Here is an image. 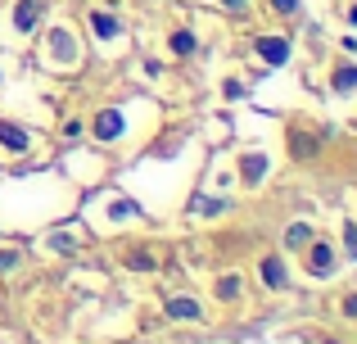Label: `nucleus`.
Instances as JSON below:
<instances>
[{
  "instance_id": "aec40b11",
  "label": "nucleus",
  "mask_w": 357,
  "mask_h": 344,
  "mask_svg": "<svg viewBox=\"0 0 357 344\" xmlns=\"http://www.w3.org/2000/svg\"><path fill=\"white\" fill-rule=\"evenodd\" d=\"M331 344H335V340H331Z\"/></svg>"
},
{
  "instance_id": "423d86ee",
  "label": "nucleus",
  "mask_w": 357,
  "mask_h": 344,
  "mask_svg": "<svg viewBox=\"0 0 357 344\" xmlns=\"http://www.w3.org/2000/svg\"><path fill=\"white\" fill-rule=\"evenodd\" d=\"M91 32H96V36H105V41H114V36L122 32V23H118L114 14H91Z\"/></svg>"
},
{
  "instance_id": "f03ea898",
  "label": "nucleus",
  "mask_w": 357,
  "mask_h": 344,
  "mask_svg": "<svg viewBox=\"0 0 357 344\" xmlns=\"http://www.w3.org/2000/svg\"><path fill=\"white\" fill-rule=\"evenodd\" d=\"M96 136H100V141H118V136H122V114H118V109H105V114L96 118Z\"/></svg>"
},
{
  "instance_id": "39448f33",
  "label": "nucleus",
  "mask_w": 357,
  "mask_h": 344,
  "mask_svg": "<svg viewBox=\"0 0 357 344\" xmlns=\"http://www.w3.org/2000/svg\"><path fill=\"white\" fill-rule=\"evenodd\" d=\"M331 263H335V249L317 240V245H312V272H317V276H331V272H335Z\"/></svg>"
},
{
  "instance_id": "2eb2a0df",
  "label": "nucleus",
  "mask_w": 357,
  "mask_h": 344,
  "mask_svg": "<svg viewBox=\"0 0 357 344\" xmlns=\"http://www.w3.org/2000/svg\"><path fill=\"white\" fill-rule=\"evenodd\" d=\"M344 245H349V254L357 258V227H349V236H344Z\"/></svg>"
},
{
  "instance_id": "a211bd4d",
  "label": "nucleus",
  "mask_w": 357,
  "mask_h": 344,
  "mask_svg": "<svg viewBox=\"0 0 357 344\" xmlns=\"http://www.w3.org/2000/svg\"><path fill=\"white\" fill-rule=\"evenodd\" d=\"M344 313H349V317H357V294H349V299H344Z\"/></svg>"
},
{
  "instance_id": "7ed1b4c3",
  "label": "nucleus",
  "mask_w": 357,
  "mask_h": 344,
  "mask_svg": "<svg viewBox=\"0 0 357 344\" xmlns=\"http://www.w3.org/2000/svg\"><path fill=\"white\" fill-rule=\"evenodd\" d=\"M258 54L267 63H285L289 59V41H280V36H262V41H258Z\"/></svg>"
},
{
  "instance_id": "9b49d317",
  "label": "nucleus",
  "mask_w": 357,
  "mask_h": 344,
  "mask_svg": "<svg viewBox=\"0 0 357 344\" xmlns=\"http://www.w3.org/2000/svg\"><path fill=\"white\" fill-rule=\"evenodd\" d=\"M335 91H357V68H340V73H335Z\"/></svg>"
},
{
  "instance_id": "0eeeda50",
  "label": "nucleus",
  "mask_w": 357,
  "mask_h": 344,
  "mask_svg": "<svg viewBox=\"0 0 357 344\" xmlns=\"http://www.w3.org/2000/svg\"><path fill=\"white\" fill-rule=\"evenodd\" d=\"M0 141H5L9 150H27V145H32V136H27L23 127H14V123H0Z\"/></svg>"
},
{
  "instance_id": "f3484780",
  "label": "nucleus",
  "mask_w": 357,
  "mask_h": 344,
  "mask_svg": "<svg viewBox=\"0 0 357 344\" xmlns=\"http://www.w3.org/2000/svg\"><path fill=\"white\" fill-rule=\"evenodd\" d=\"M14 263H18V254H0V272H9Z\"/></svg>"
},
{
  "instance_id": "6ab92c4d",
  "label": "nucleus",
  "mask_w": 357,
  "mask_h": 344,
  "mask_svg": "<svg viewBox=\"0 0 357 344\" xmlns=\"http://www.w3.org/2000/svg\"><path fill=\"white\" fill-rule=\"evenodd\" d=\"M222 5H227V9H244V5H249V0H222Z\"/></svg>"
},
{
  "instance_id": "4468645a",
  "label": "nucleus",
  "mask_w": 357,
  "mask_h": 344,
  "mask_svg": "<svg viewBox=\"0 0 357 344\" xmlns=\"http://www.w3.org/2000/svg\"><path fill=\"white\" fill-rule=\"evenodd\" d=\"M218 290H222V299H231V294H236V290H240V281H236V276H227V281H222V285H218Z\"/></svg>"
},
{
  "instance_id": "9d476101",
  "label": "nucleus",
  "mask_w": 357,
  "mask_h": 344,
  "mask_svg": "<svg viewBox=\"0 0 357 344\" xmlns=\"http://www.w3.org/2000/svg\"><path fill=\"white\" fill-rule=\"evenodd\" d=\"M172 54H181V59H185V54H195V32H185V27H181V32H172Z\"/></svg>"
},
{
  "instance_id": "20e7f679",
  "label": "nucleus",
  "mask_w": 357,
  "mask_h": 344,
  "mask_svg": "<svg viewBox=\"0 0 357 344\" xmlns=\"http://www.w3.org/2000/svg\"><path fill=\"white\" fill-rule=\"evenodd\" d=\"M50 50H54V59H68V63H73V54H77V41H73L63 27H54V32H50Z\"/></svg>"
},
{
  "instance_id": "1a4fd4ad",
  "label": "nucleus",
  "mask_w": 357,
  "mask_h": 344,
  "mask_svg": "<svg viewBox=\"0 0 357 344\" xmlns=\"http://www.w3.org/2000/svg\"><path fill=\"white\" fill-rule=\"evenodd\" d=\"M262 281H267L271 290H276V285H285V267H280V258H267V263H262Z\"/></svg>"
},
{
  "instance_id": "6e6552de",
  "label": "nucleus",
  "mask_w": 357,
  "mask_h": 344,
  "mask_svg": "<svg viewBox=\"0 0 357 344\" xmlns=\"http://www.w3.org/2000/svg\"><path fill=\"white\" fill-rule=\"evenodd\" d=\"M167 317H185V322H195V317H204V308L195 299H167Z\"/></svg>"
},
{
  "instance_id": "ddd939ff",
  "label": "nucleus",
  "mask_w": 357,
  "mask_h": 344,
  "mask_svg": "<svg viewBox=\"0 0 357 344\" xmlns=\"http://www.w3.org/2000/svg\"><path fill=\"white\" fill-rule=\"evenodd\" d=\"M131 267H136V272H149V267H154V258H149V254H131Z\"/></svg>"
},
{
  "instance_id": "f8f14e48",
  "label": "nucleus",
  "mask_w": 357,
  "mask_h": 344,
  "mask_svg": "<svg viewBox=\"0 0 357 344\" xmlns=\"http://www.w3.org/2000/svg\"><path fill=\"white\" fill-rule=\"evenodd\" d=\"M307 240H312V227H307V222H294V227H289V245H307Z\"/></svg>"
},
{
  "instance_id": "f257e3e1",
  "label": "nucleus",
  "mask_w": 357,
  "mask_h": 344,
  "mask_svg": "<svg viewBox=\"0 0 357 344\" xmlns=\"http://www.w3.org/2000/svg\"><path fill=\"white\" fill-rule=\"evenodd\" d=\"M36 23H41V0H18L14 27H18V32H36Z\"/></svg>"
},
{
  "instance_id": "dca6fc26",
  "label": "nucleus",
  "mask_w": 357,
  "mask_h": 344,
  "mask_svg": "<svg viewBox=\"0 0 357 344\" xmlns=\"http://www.w3.org/2000/svg\"><path fill=\"white\" fill-rule=\"evenodd\" d=\"M271 5H276V9H285V14H294V9H298V0H271Z\"/></svg>"
}]
</instances>
